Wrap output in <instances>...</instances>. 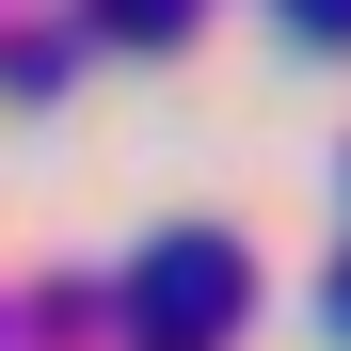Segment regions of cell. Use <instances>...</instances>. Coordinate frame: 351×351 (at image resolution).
I'll use <instances>...</instances> for the list:
<instances>
[{"mask_svg":"<svg viewBox=\"0 0 351 351\" xmlns=\"http://www.w3.org/2000/svg\"><path fill=\"white\" fill-rule=\"evenodd\" d=\"M112 319H128L144 351L223 335V319H240V240H223V223H160V240L128 256V304H112Z\"/></svg>","mask_w":351,"mask_h":351,"instance_id":"obj_1","label":"cell"},{"mask_svg":"<svg viewBox=\"0 0 351 351\" xmlns=\"http://www.w3.org/2000/svg\"><path fill=\"white\" fill-rule=\"evenodd\" d=\"M96 16L128 32V48H176V16H192V0H96Z\"/></svg>","mask_w":351,"mask_h":351,"instance_id":"obj_2","label":"cell"},{"mask_svg":"<svg viewBox=\"0 0 351 351\" xmlns=\"http://www.w3.org/2000/svg\"><path fill=\"white\" fill-rule=\"evenodd\" d=\"M0 351H16V304H0Z\"/></svg>","mask_w":351,"mask_h":351,"instance_id":"obj_4","label":"cell"},{"mask_svg":"<svg viewBox=\"0 0 351 351\" xmlns=\"http://www.w3.org/2000/svg\"><path fill=\"white\" fill-rule=\"evenodd\" d=\"M287 16H304V32H319V48H351V0H287Z\"/></svg>","mask_w":351,"mask_h":351,"instance_id":"obj_3","label":"cell"}]
</instances>
